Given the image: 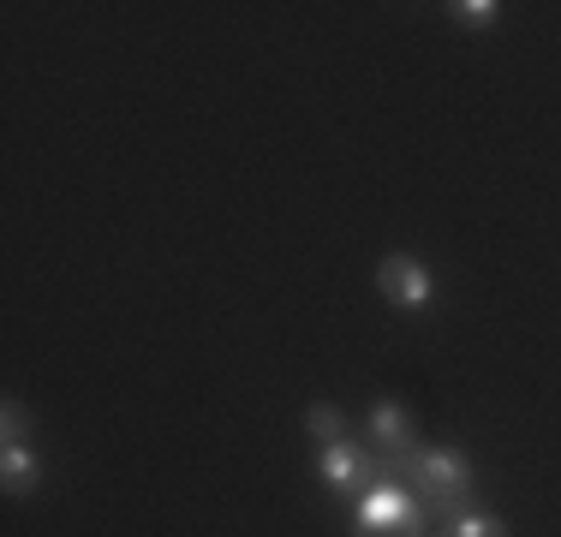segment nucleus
<instances>
[{"instance_id": "f257e3e1", "label": "nucleus", "mask_w": 561, "mask_h": 537, "mask_svg": "<svg viewBox=\"0 0 561 537\" xmlns=\"http://www.w3.org/2000/svg\"><path fill=\"white\" fill-rule=\"evenodd\" d=\"M412 490H419V502H443L454 490H472V460H466L460 448H419L412 454Z\"/></svg>"}, {"instance_id": "f03ea898", "label": "nucleus", "mask_w": 561, "mask_h": 537, "mask_svg": "<svg viewBox=\"0 0 561 537\" xmlns=\"http://www.w3.org/2000/svg\"><path fill=\"white\" fill-rule=\"evenodd\" d=\"M377 293L394 305V311H424V305H431V293H436V281H431V268H424L419 258L394 251V258L377 263Z\"/></svg>"}, {"instance_id": "7ed1b4c3", "label": "nucleus", "mask_w": 561, "mask_h": 537, "mask_svg": "<svg viewBox=\"0 0 561 537\" xmlns=\"http://www.w3.org/2000/svg\"><path fill=\"white\" fill-rule=\"evenodd\" d=\"M317 478H323L335 495H365L370 490V448H365V442H353V436L317 448Z\"/></svg>"}, {"instance_id": "20e7f679", "label": "nucleus", "mask_w": 561, "mask_h": 537, "mask_svg": "<svg viewBox=\"0 0 561 537\" xmlns=\"http://www.w3.org/2000/svg\"><path fill=\"white\" fill-rule=\"evenodd\" d=\"M365 436L377 442L382 454H412L419 448V424H412V412L400 407V400H377V407H370Z\"/></svg>"}, {"instance_id": "39448f33", "label": "nucleus", "mask_w": 561, "mask_h": 537, "mask_svg": "<svg viewBox=\"0 0 561 537\" xmlns=\"http://www.w3.org/2000/svg\"><path fill=\"white\" fill-rule=\"evenodd\" d=\"M43 483V460L36 448H0V490L7 495H31Z\"/></svg>"}, {"instance_id": "423d86ee", "label": "nucleus", "mask_w": 561, "mask_h": 537, "mask_svg": "<svg viewBox=\"0 0 561 537\" xmlns=\"http://www.w3.org/2000/svg\"><path fill=\"white\" fill-rule=\"evenodd\" d=\"M305 430H311L317 448H329V442H346V419H341L335 407H311V412H305Z\"/></svg>"}, {"instance_id": "0eeeda50", "label": "nucleus", "mask_w": 561, "mask_h": 537, "mask_svg": "<svg viewBox=\"0 0 561 537\" xmlns=\"http://www.w3.org/2000/svg\"><path fill=\"white\" fill-rule=\"evenodd\" d=\"M0 442H7V448H31V412H24V400H7V407H0Z\"/></svg>"}, {"instance_id": "6e6552de", "label": "nucleus", "mask_w": 561, "mask_h": 537, "mask_svg": "<svg viewBox=\"0 0 561 537\" xmlns=\"http://www.w3.org/2000/svg\"><path fill=\"white\" fill-rule=\"evenodd\" d=\"M454 24H460V31H490V24H496V0H454Z\"/></svg>"}, {"instance_id": "1a4fd4ad", "label": "nucleus", "mask_w": 561, "mask_h": 537, "mask_svg": "<svg viewBox=\"0 0 561 537\" xmlns=\"http://www.w3.org/2000/svg\"><path fill=\"white\" fill-rule=\"evenodd\" d=\"M436 519H431V507H419L412 519H400V526H353V537H424Z\"/></svg>"}, {"instance_id": "9d476101", "label": "nucleus", "mask_w": 561, "mask_h": 537, "mask_svg": "<svg viewBox=\"0 0 561 537\" xmlns=\"http://www.w3.org/2000/svg\"><path fill=\"white\" fill-rule=\"evenodd\" d=\"M448 532H454V537H514V532H507L496 514H484V507H472L466 519H454Z\"/></svg>"}, {"instance_id": "9b49d317", "label": "nucleus", "mask_w": 561, "mask_h": 537, "mask_svg": "<svg viewBox=\"0 0 561 537\" xmlns=\"http://www.w3.org/2000/svg\"><path fill=\"white\" fill-rule=\"evenodd\" d=\"M424 537H454V532H448V526H443V532H424Z\"/></svg>"}]
</instances>
